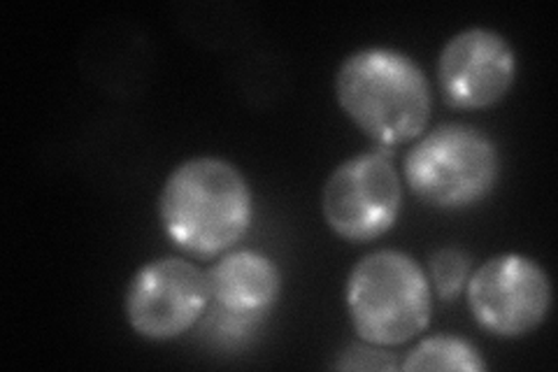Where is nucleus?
I'll return each mask as SVG.
<instances>
[{
    "label": "nucleus",
    "instance_id": "39448f33",
    "mask_svg": "<svg viewBox=\"0 0 558 372\" xmlns=\"http://www.w3.org/2000/svg\"><path fill=\"white\" fill-rule=\"evenodd\" d=\"M403 205V182L389 149L347 158L328 175L322 212L328 228L347 242H373L396 226Z\"/></svg>",
    "mask_w": 558,
    "mask_h": 372
},
{
    "label": "nucleus",
    "instance_id": "6e6552de",
    "mask_svg": "<svg viewBox=\"0 0 558 372\" xmlns=\"http://www.w3.org/2000/svg\"><path fill=\"white\" fill-rule=\"evenodd\" d=\"M517 80V55L505 35L492 28H465L442 47L438 82L453 110L494 108Z\"/></svg>",
    "mask_w": 558,
    "mask_h": 372
},
{
    "label": "nucleus",
    "instance_id": "9b49d317",
    "mask_svg": "<svg viewBox=\"0 0 558 372\" xmlns=\"http://www.w3.org/2000/svg\"><path fill=\"white\" fill-rule=\"evenodd\" d=\"M473 273L470 256L459 250V247H440L430 254L428 261V281L440 300H457L463 291Z\"/></svg>",
    "mask_w": 558,
    "mask_h": 372
},
{
    "label": "nucleus",
    "instance_id": "f8f14e48",
    "mask_svg": "<svg viewBox=\"0 0 558 372\" xmlns=\"http://www.w3.org/2000/svg\"><path fill=\"white\" fill-rule=\"evenodd\" d=\"M336 368L340 370H393L396 361L391 359V353L381 351V347L375 345H356L349 347L342 359L336 363Z\"/></svg>",
    "mask_w": 558,
    "mask_h": 372
},
{
    "label": "nucleus",
    "instance_id": "9d476101",
    "mask_svg": "<svg viewBox=\"0 0 558 372\" xmlns=\"http://www.w3.org/2000/svg\"><path fill=\"white\" fill-rule=\"evenodd\" d=\"M405 372H424V370H465L480 372L486 370V361L473 343H468L457 335H435V338L418 343L405 361L400 363Z\"/></svg>",
    "mask_w": 558,
    "mask_h": 372
},
{
    "label": "nucleus",
    "instance_id": "1a4fd4ad",
    "mask_svg": "<svg viewBox=\"0 0 558 372\" xmlns=\"http://www.w3.org/2000/svg\"><path fill=\"white\" fill-rule=\"evenodd\" d=\"M205 275L209 305L233 314L264 316L282 293V273L275 261L254 250L223 254Z\"/></svg>",
    "mask_w": 558,
    "mask_h": 372
},
{
    "label": "nucleus",
    "instance_id": "7ed1b4c3",
    "mask_svg": "<svg viewBox=\"0 0 558 372\" xmlns=\"http://www.w3.org/2000/svg\"><path fill=\"white\" fill-rule=\"evenodd\" d=\"M347 312L361 343L400 347L430 322L433 289L426 271L400 250L363 256L347 277Z\"/></svg>",
    "mask_w": 558,
    "mask_h": 372
},
{
    "label": "nucleus",
    "instance_id": "f257e3e1",
    "mask_svg": "<svg viewBox=\"0 0 558 372\" xmlns=\"http://www.w3.org/2000/svg\"><path fill=\"white\" fill-rule=\"evenodd\" d=\"M254 199L247 177L219 156H196L174 168L161 189L159 219L178 250L213 259L247 236Z\"/></svg>",
    "mask_w": 558,
    "mask_h": 372
},
{
    "label": "nucleus",
    "instance_id": "423d86ee",
    "mask_svg": "<svg viewBox=\"0 0 558 372\" xmlns=\"http://www.w3.org/2000/svg\"><path fill=\"white\" fill-rule=\"evenodd\" d=\"M551 279L535 259L500 254L470 273L465 298L480 328L502 340L537 331L551 312Z\"/></svg>",
    "mask_w": 558,
    "mask_h": 372
},
{
    "label": "nucleus",
    "instance_id": "20e7f679",
    "mask_svg": "<svg viewBox=\"0 0 558 372\" xmlns=\"http://www.w3.org/2000/svg\"><path fill=\"white\" fill-rule=\"evenodd\" d=\"M500 156L492 137L465 123H447L424 135L405 158V182L435 209H468L492 196Z\"/></svg>",
    "mask_w": 558,
    "mask_h": 372
},
{
    "label": "nucleus",
    "instance_id": "0eeeda50",
    "mask_svg": "<svg viewBox=\"0 0 558 372\" xmlns=\"http://www.w3.org/2000/svg\"><path fill=\"white\" fill-rule=\"evenodd\" d=\"M209 308L207 275L180 256L145 263L126 289L131 328L149 343H170L194 328Z\"/></svg>",
    "mask_w": 558,
    "mask_h": 372
},
{
    "label": "nucleus",
    "instance_id": "f03ea898",
    "mask_svg": "<svg viewBox=\"0 0 558 372\" xmlns=\"http://www.w3.org/2000/svg\"><path fill=\"white\" fill-rule=\"evenodd\" d=\"M336 98L349 121L389 149L422 137L430 121V84L412 57L389 47L349 55L336 75Z\"/></svg>",
    "mask_w": 558,
    "mask_h": 372
}]
</instances>
